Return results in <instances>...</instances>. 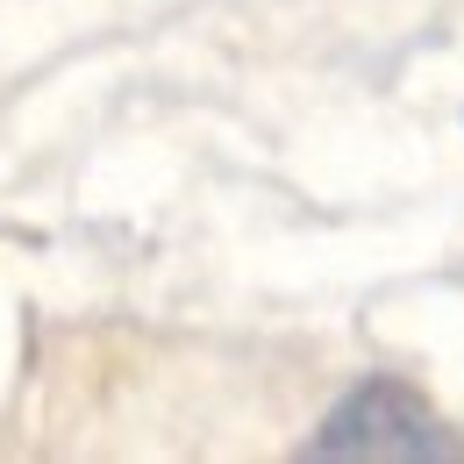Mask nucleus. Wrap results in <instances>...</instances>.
Here are the masks:
<instances>
[{
	"label": "nucleus",
	"mask_w": 464,
	"mask_h": 464,
	"mask_svg": "<svg viewBox=\"0 0 464 464\" xmlns=\"http://www.w3.org/2000/svg\"><path fill=\"white\" fill-rule=\"evenodd\" d=\"M300 458H314V464H372V458H393V464H458L464 443L450 436V421L421 401L407 379L372 372V379H357L343 401L322 414V429L300 443Z\"/></svg>",
	"instance_id": "obj_1"
}]
</instances>
